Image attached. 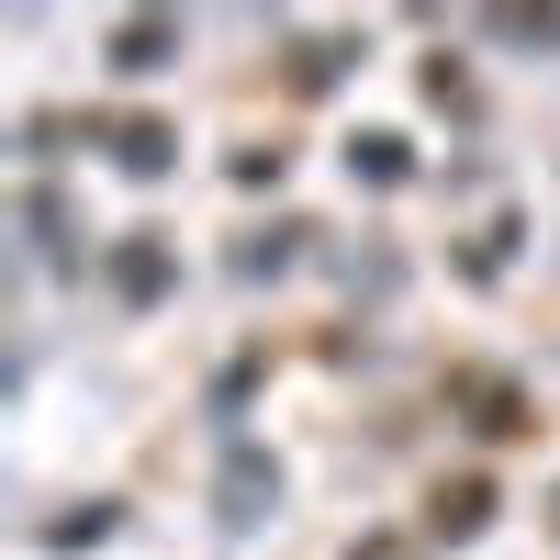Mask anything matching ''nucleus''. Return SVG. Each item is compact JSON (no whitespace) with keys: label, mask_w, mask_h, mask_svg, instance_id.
<instances>
[{"label":"nucleus","mask_w":560,"mask_h":560,"mask_svg":"<svg viewBox=\"0 0 560 560\" xmlns=\"http://www.w3.org/2000/svg\"><path fill=\"white\" fill-rule=\"evenodd\" d=\"M448 404H471L482 415V438H527V404L493 382V370H448Z\"/></svg>","instance_id":"f257e3e1"},{"label":"nucleus","mask_w":560,"mask_h":560,"mask_svg":"<svg viewBox=\"0 0 560 560\" xmlns=\"http://www.w3.org/2000/svg\"><path fill=\"white\" fill-rule=\"evenodd\" d=\"M168 57H179V23H113V68L147 79V68H168Z\"/></svg>","instance_id":"39448f33"},{"label":"nucleus","mask_w":560,"mask_h":560,"mask_svg":"<svg viewBox=\"0 0 560 560\" xmlns=\"http://www.w3.org/2000/svg\"><path fill=\"white\" fill-rule=\"evenodd\" d=\"M359 560H415V549H393V538H382V549H359Z\"/></svg>","instance_id":"0eeeda50"},{"label":"nucleus","mask_w":560,"mask_h":560,"mask_svg":"<svg viewBox=\"0 0 560 560\" xmlns=\"http://www.w3.org/2000/svg\"><path fill=\"white\" fill-rule=\"evenodd\" d=\"M482 504H493L482 482H459V493H438V504H427V527H438V538H471V527H482Z\"/></svg>","instance_id":"423d86ee"},{"label":"nucleus","mask_w":560,"mask_h":560,"mask_svg":"<svg viewBox=\"0 0 560 560\" xmlns=\"http://www.w3.org/2000/svg\"><path fill=\"white\" fill-rule=\"evenodd\" d=\"M90 135L124 147V168H168V158H179V135H168L158 113H113V124H90Z\"/></svg>","instance_id":"f03ea898"},{"label":"nucleus","mask_w":560,"mask_h":560,"mask_svg":"<svg viewBox=\"0 0 560 560\" xmlns=\"http://www.w3.org/2000/svg\"><path fill=\"white\" fill-rule=\"evenodd\" d=\"M113 292H124V303H158V292H168V236H124Z\"/></svg>","instance_id":"7ed1b4c3"},{"label":"nucleus","mask_w":560,"mask_h":560,"mask_svg":"<svg viewBox=\"0 0 560 560\" xmlns=\"http://www.w3.org/2000/svg\"><path fill=\"white\" fill-rule=\"evenodd\" d=\"M280 482L258 471V448H236V459H224V527H258V504H269Z\"/></svg>","instance_id":"20e7f679"}]
</instances>
